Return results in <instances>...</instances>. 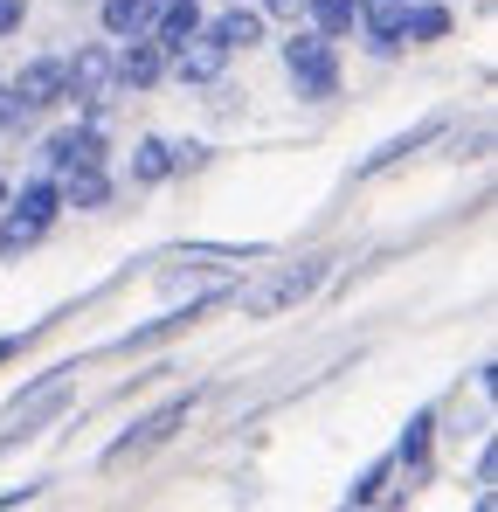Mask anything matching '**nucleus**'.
<instances>
[{
    "mask_svg": "<svg viewBox=\"0 0 498 512\" xmlns=\"http://www.w3.org/2000/svg\"><path fill=\"white\" fill-rule=\"evenodd\" d=\"M402 35H409V42H443V35H450V14H443V7H409Z\"/></svg>",
    "mask_w": 498,
    "mask_h": 512,
    "instance_id": "17",
    "label": "nucleus"
},
{
    "mask_svg": "<svg viewBox=\"0 0 498 512\" xmlns=\"http://www.w3.org/2000/svg\"><path fill=\"white\" fill-rule=\"evenodd\" d=\"M0 194H7V187H0Z\"/></svg>",
    "mask_w": 498,
    "mask_h": 512,
    "instance_id": "24",
    "label": "nucleus"
},
{
    "mask_svg": "<svg viewBox=\"0 0 498 512\" xmlns=\"http://www.w3.org/2000/svg\"><path fill=\"white\" fill-rule=\"evenodd\" d=\"M180 423H187V402H166L160 416H146V423H139V436L111 443V457H104V464H125V457H139V450H153V443H166V436H173Z\"/></svg>",
    "mask_w": 498,
    "mask_h": 512,
    "instance_id": "8",
    "label": "nucleus"
},
{
    "mask_svg": "<svg viewBox=\"0 0 498 512\" xmlns=\"http://www.w3.org/2000/svg\"><path fill=\"white\" fill-rule=\"evenodd\" d=\"M28 21V0H0V35H14Z\"/></svg>",
    "mask_w": 498,
    "mask_h": 512,
    "instance_id": "20",
    "label": "nucleus"
},
{
    "mask_svg": "<svg viewBox=\"0 0 498 512\" xmlns=\"http://www.w3.org/2000/svg\"><path fill=\"white\" fill-rule=\"evenodd\" d=\"M284 63H291V84H298V97H332V90H339L332 35H319V28L291 35V42H284Z\"/></svg>",
    "mask_w": 498,
    "mask_h": 512,
    "instance_id": "1",
    "label": "nucleus"
},
{
    "mask_svg": "<svg viewBox=\"0 0 498 512\" xmlns=\"http://www.w3.org/2000/svg\"><path fill=\"white\" fill-rule=\"evenodd\" d=\"M56 208H63V187H49V180H28L21 187V201H14V215H28V222H56Z\"/></svg>",
    "mask_w": 498,
    "mask_h": 512,
    "instance_id": "12",
    "label": "nucleus"
},
{
    "mask_svg": "<svg viewBox=\"0 0 498 512\" xmlns=\"http://www.w3.org/2000/svg\"><path fill=\"white\" fill-rule=\"evenodd\" d=\"M388 471H395V464H374V471H367V478H360V485L346 492V506H367V499H381V485H388Z\"/></svg>",
    "mask_w": 498,
    "mask_h": 512,
    "instance_id": "19",
    "label": "nucleus"
},
{
    "mask_svg": "<svg viewBox=\"0 0 498 512\" xmlns=\"http://www.w3.org/2000/svg\"><path fill=\"white\" fill-rule=\"evenodd\" d=\"M14 346H21V340H0V360H7V353H14Z\"/></svg>",
    "mask_w": 498,
    "mask_h": 512,
    "instance_id": "23",
    "label": "nucleus"
},
{
    "mask_svg": "<svg viewBox=\"0 0 498 512\" xmlns=\"http://www.w3.org/2000/svg\"><path fill=\"white\" fill-rule=\"evenodd\" d=\"M194 28H201V7H194V0H166L160 14H153V42H160L166 56H173V49H180Z\"/></svg>",
    "mask_w": 498,
    "mask_h": 512,
    "instance_id": "11",
    "label": "nucleus"
},
{
    "mask_svg": "<svg viewBox=\"0 0 498 512\" xmlns=\"http://www.w3.org/2000/svg\"><path fill=\"white\" fill-rule=\"evenodd\" d=\"M305 7H312V28L319 35H346L360 21V0H305Z\"/></svg>",
    "mask_w": 498,
    "mask_h": 512,
    "instance_id": "15",
    "label": "nucleus"
},
{
    "mask_svg": "<svg viewBox=\"0 0 498 512\" xmlns=\"http://www.w3.org/2000/svg\"><path fill=\"white\" fill-rule=\"evenodd\" d=\"M153 14H160V0H104V35L139 42V35H153Z\"/></svg>",
    "mask_w": 498,
    "mask_h": 512,
    "instance_id": "9",
    "label": "nucleus"
},
{
    "mask_svg": "<svg viewBox=\"0 0 498 512\" xmlns=\"http://www.w3.org/2000/svg\"><path fill=\"white\" fill-rule=\"evenodd\" d=\"M215 35H222L229 49H249V42H263V14H256V7H229V14L215 21Z\"/></svg>",
    "mask_w": 498,
    "mask_h": 512,
    "instance_id": "13",
    "label": "nucleus"
},
{
    "mask_svg": "<svg viewBox=\"0 0 498 512\" xmlns=\"http://www.w3.org/2000/svg\"><path fill=\"white\" fill-rule=\"evenodd\" d=\"M222 63H229V42H222L215 28H208V35L194 28V35L173 49V70H180V84H215V77H222Z\"/></svg>",
    "mask_w": 498,
    "mask_h": 512,
    "instance_id": "4",
    "label": "nucleus"
},
{
    "mask_svg": "<svg viewBox=\"0 0 498 512\" xmlns=\"http://www.w3.org/2000/svg\"><path fill=\"white\" fill-rule=\"evenodd\" d=\"M63 180H70V187H63L70 208H104V194H111V180H104L97 167H77V173H63Z\"/></svg>",
    "mask_w": 498,
    "mask_h": 512,
    "instance_id": "14",
    "label": "nucleus"
},
{
    "mask_svg": "<svg viewBox=\"0 0 498 512\" xmlns=\"http://www.w3.org/2000/svg\"><path fill=\"white\" fill-rule=\"evenodd\" d=\"M415 0H360V21H367V35H374V49H395L402 42V21H409Z\"/></svg>",
    "mask_w": 498,
    "mask_h": 512,
    "instance_id": "10",
    "label": "nucleus"
},
{
    "mask_svg": "<svg viewBox=\"0 0 498 512\" xmlns=\"http://www.w3.org/2000/svg\"><path fill=\"white\" fill-rule=\"evenodd\" d=\"M111 49H77V63H63V97H77L83 111H97L111 97Z\"/></svg>",
    "mask_w": 498,
    "mask_h": 512,
    "instance_id": "3",
    "label": "nucleus"
},
{
    "mask_svg": "<svg viewBox=\"0 0 498 512\" xmlns=\"http://www.w3.org/2000/svg\"><path fill=\"white\" fill-rule=\"evenodd\" d=\"M42 160L56 173H77V167H104V139H97V125H70V132H56L49 146H42Z\"/></svg>",
    "mask_w": 498,
    "mask_h": 512,
    "instance_id": "6",
    "label": "nucleus"
},
{
    "mask_svg": "<svg viewBox=\"0 0 498 512\" xmlns=\"http://www.w3.org/2000/svg\"><path fill=\"white\" fill-rule=\"evenodd\" d=\"M28 243H42V222H28V215H7V222H0V256H21Z\"/></svg>",
    "mask_w": 498,
    "mask_h": 512,
    "instance_id": "18",
    "label": "nucleus"
},
{
    "mask_svg": "<svg viewBox=\"0 0 498 512\" xmlns=\"http://www.w3.org/2000/svg\"><path fill=\"white\" fill-rule=\"evenodd\" d=\"M21 118V104H14V90H0V125H14Z\"/></svg>",
    "mask_w": 498,
    "mask_h": 512,
    "instance_id": "21",
    "label": "nucleus"
},
{
    "mask_svg": "<svg viewBox=\"0 0 498 512\" xmlns=\"http://www.w3.org/2000/svg\"><path fill=\"white\" fill-rule=\"evenodd\" d=\"M160 70H166V49L153 42V35H139V42H125V49L111 56V77H118L125 90H153Z\"/></svg>",
    "mask_w": 498,
    "mask_h": 512,
    "instance_id": "5",
    "label": "nucleus"
},
{
    "mask_svg": "<svg viewBox=\"0 0 498 512\" xmlns=\"http://www.w3.org/2000/svg\"><path fill=\"white\" fill-rule=\"evenodd\" d=\"M312 284H319V263H284V270H270L263 284H249V291H243V312H249V319H270L277 305H298Z\"/></svg>",
    "mask_w": 498,
    "mask_h": 512,
    "instance_id": "2",
    "label": "nucleus"
},
{
    "mask_svg": "<svg viewBox=\"0 0 498 512\" xmlns=\"http://www.w3.org/2000/svg\"><path fill=\"white\" fill-rule=\"evenodd\" d=\"M263 7H270V14H298L305 0H263Z\"/></svg>",
    "mask_w": 498,
    "mask_h": 512,
    "instance_id": "22",
    "label": "nucleus"
},
{
    "mask_svg": "<svg viewBox=\"0 0 498 512\" xmlns=\"http://www.w3.org/2000/svg\"><path fill=\"white\" fill-rule=\"evenodd\" d=\"M173 173V146L166 139H139V153H132V180H166Z\"/></svg>",
    "mask_w": 498,
    "mask_h": 512,
    "instance_id": "16",
    "label": "nucleus"
},
{
    "mask_svg": "<svg viewBox=\"0 0 498 512\" xmlns=\"http://www.w3.org/2000/svg\"><path fill=\"white\" fill-rule=\"evenodd\" d=\"M56 97H63V63H56V56H42V63H28V70L14 77V104H21V111H49Z\"/></svg>",
    "mask_w": 498,
    "mask_h": 512,
    "instance_id": "7",
    "label": "nucleus"
}]
</instances>
